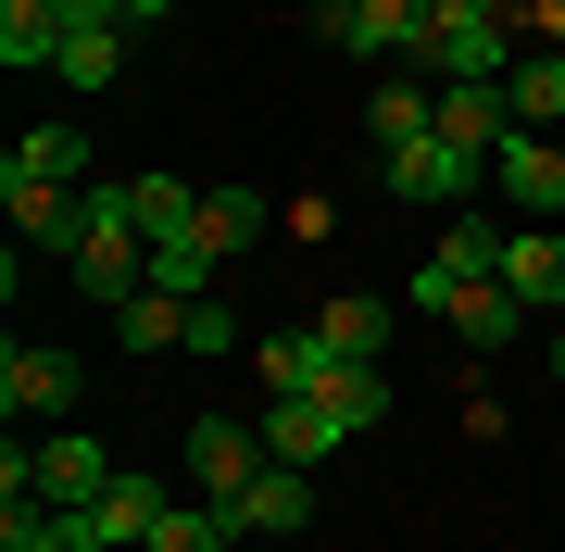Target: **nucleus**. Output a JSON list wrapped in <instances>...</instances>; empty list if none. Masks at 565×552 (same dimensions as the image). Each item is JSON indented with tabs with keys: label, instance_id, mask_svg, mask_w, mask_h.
I'll return each instance as SVG.
<instances>
[{
	"label": "nucleus",
	"instance_id": "12",
	"mask_svg": "<svg viewBox=\"0 0 565 552\" xmlns=\"http://www.w3.org/2000/svg\"><path fill=\"white\" fill-rule=\"evenodd\" d=\"M503 289L527 314H565V226H503Z\"/></svg>",
	"mask_w": 565,
	"mask_h": 552
},
{
	"label": "nucleus",
	"instance_id": "22",
	"mask_svg": "<svg viewBox=\"0 0 565 552\" xmlns=\"http://www.w3.org/2000/svg\"><path fill=\"white\" fill-rule=\"evenodd\" d=\"M214 277H226V264L189 239V226H177V239H151V289H177V302H214Z\"/></svg>",
	"mask_w": 565,
	"mask_h": 552
},
{
	"label": "nucleus",
	"instance_id": "6",
	"mask_svg": "<svg viewBox=\"0 0 565 552\" xmlns=\"http://www.w3.org/2000/svg\"><path fill=\"white\" fill-rule=\"evenodd\" d=\"M25 477H39V502H51V515H88V502H102L126 465H114V452L88 440V427H51L39 452H25Z\"/></svg>",
	"mask_w": 565,
	"mask_h": 552
},
{
	"label": "nucleus",
	"instance_id": "10",
	"mask_svg": "<svg viewBox=\"0 0 565 552\" xmlns=\"http://www.w3.org/2000/svg\"><path fill=\"white\" fill-rule=\"evenodd\" d=\"M427 39H440V0H352V51L364 63H427Z\"/></svg>",
	"mask_w": 565,
	"mask_h": 552
},
{
	"label": "nucleus",
	"instance_id": "11",
	"mask_svg": "<svg viewBox=\"0 0 565 552\" xmlns=\"http://www.w3.org/2000/svg\"><path fill=\"white\" fill-rule=\"evenodd\" d=\"M163 515H177V502H163V490H151V477H139V465H126V477H114V490H102V502H88V515H76V528H88V540H102V552H151V528H163Z\"/></svg>",
	"mask_w": 565,
	"mask_h": 552
},
{
	"label": "nucleus",
	"instance_id": "20",
	"mask_svg": "<svg viewBox=\"0 0 565 552\" xmlns=\"http://www.w3.org/2000/svg\"><path fill=\"white\" fill-rule=\"evenodd\" d=\"M289 402H302V389H289ZM315 402H327V414H340V427L364 440V427L390 414V365H327V377H315Z\"/></svg>",
	"mask_w": 565,
	"mask_h": 552
},
{
	"label": "nucleus",
	"instance_id": "7",
	"mask_svg": "<svg viewBox=\"0 0 565 552\" xmlns=\"http://www.w3.org/2000/svg\"><path fill=\"white\" fill-rule=\"evenodd\" d=\"M490 188L515 202V226H565V151L541 139V126H515V139L490 151Z\"/></svg>",
	"mask_w": 565,
	"mask_h": 552
},
{
	"label": "nucleus",
	"instance_id": "15",
	"mask_svg": "<svg viewBox=\"0 0 565 552\" xmlns=\"http://www.w3.org/2000/svg\"><path fill=\"white\" fill-rule=\"evenodd\" d=\"M340 440H352V427H340V414L315 402V389H302V402H264V452H277V465H302V477H315V465H327Z\"/></svg>",
	"mask_w": 565,
	"mask_h": 552
},
{
	"label": "nucleus",
	"instance_id": "3",
	"mask_svg": "<svg viewBox=\"0 0 565 552\" xmlns=\"http://www.w3.org/2000/svg\"><path fill=\"white\" fill-rule=\"evenodd\" d=\"M478 277H503V226L452 214V226H440V251H427V277H403V302H415V314H452Z\"/></svg>",
	"mask_w": 565,
	"mask_h": 552
},
{
	"label": "nucleus",
	"instance_id": "16",
	"mask_svg": "<svg viewBox=\"0 0 565 552\" xmlns=\"http://www.w3.org/2000/svg\"><path fill=\"white\" fill-rule=\"evenodd\" d=\"M76 101H102V88H126V25H63V63H51Z\"/></svg>",
	"mask_w": 565,
	"mask_h": 552
},
{
	"label": "nucleus",
	"instance_id": "29",
	"mask_svg": "<svg viewBox=\"0 0 565 552\" xmlns=\"http://www.w3.org/2000/svg\"><path fill=\"white\" fill-rule=\"evenodd\" d=\"M163 13H177V0H126V25H163Z\"/></svg>",
	"mask_w": 565,
	"mask_h": 552
},
{
	"label": "nucleus",
	"instance_id": "30",
	"mask_svg": "<svg viewBox=\"0 0 565 552\" xmlns=\"http://www.w3.org/2000/svg\"><path fill=\"white\" fill-rule=\"evenodd\" d=\"M553 377H565V339H553Z\"/></svg>",
	"mask_w": 565,
	"mask_h": 552
},
{
	"label": "nucleus",
	"instance_id": "24",
	"mask_svg": "<svg viewBox=\"0 0 565 552\" xmlns=\"http://www.w3.org/2000/svg\"><path fill=\"white\" fill-rule=\"evenodd\" d=\"M503 88H515V126H553L565 113V51H515Z\"/></svg>",
	"mask_w": 565,
	"mask_h": 552
},
{
	"label": "nucleus",
	"instance_id": "23",
	"mask_svg": "<svg viewBox=\"0 0 565 552\" xmlns=\"http://www.w3.org/2000/svg\"><path fill=\"white\" fill-rule=\"evenodd\" d=\"M252 377H264V402H289V389H315L327 365H315V339H302V327H277V339H252Z\"/></svg>",
	"mask_w": 565,
	"mask_h": 552
},
{
	"label": "nucleus",
	"instance_id": "4",
	"mask_svg": "<svg viewBox=\"0 0 565 552\" xmlns=\"http://www.w3.org/2000/svg\"><path fill=\"white\" fill-rule=\"evenodd\" d=\"M390 327H403V302H377V289H340V302L302 314L315 365H390Z\"/></svg>",
	"mask_w": 565,
	"mask_h": 552
},
{
	"label": "nucleus",
	"instance_id": "17",
	"mask_svg": "<svg viewBox=\"0 0 565 552\" xmlns=\"http://www.w3.org/2000/svg\"><path fill=\"white\" fill-rule=\"evenodd\" d=\"M0 176H25V188H76V176H88V126H25Z\"/></svg>",
	"mask_w": 565,
	"mask_h": 552
},
{
	"label": "nucleus",
	"instance_id": "13",
	"mask_svg": "<svg viewBox=\"0 0 565 552\" xmlns=\"http://www.w3.org/2000/svg\"><path fill=\"white\" fill-rule=\"evenodd\" d=\"M427 126H440V76H415V63H403V76H377V88H364V139H377V151L427 139Z\"/></svg>",
	"mask_w": 565,
	"mask_h": 552
},
{
	"label": "nucleus",
	"instance_id": "21",
	"mask_svg": "<svg viewBox=\"0 0 565 552\" xmlns=\"http://www.w3.org/2000/svg\"><path fill=\"white\" fill-rule=\"evenodd\" d=\"M114 339L126 351H189V302L177 289H139V302H114Z\"/></svg>",
	"mask_w": 565,
	"mask_h": 552
},
{
	"label": "nucleus",
	"instance_id": "25",
	"mask_svg": "<svg viewBox=\"0 0 565 552\" xmlns=\"http://www.w3.org/2000/svg\"><path fill=\"white\" fill-rule=\"evenodd\" d=\"M126 202H139V226H151V239H177V226L202 214V188H189V176H126Z\"/></svg>",
	"mask_w": 565,
	"mask_h": 552
},
{
	"label": "nucleus",
	"instance_id": "27",
	"mask_svg": "<svg viewBox=\"0 0 565 552\" xmlns=\"http://www.w3.org/2000/svg\"><path fill=\"white\" fill-rule=\"evenodd\" d=\"M440 25H503V39H527V0H440Z\"/></svg>",
	"mask_w": 565,
	"mask_h": 552
},
{
	"label": "nucleus",
	"instance_id": "19",
	"mask_svg": "<svg viewBox=\"0 0 565 552\" xmlns=\"http://www.w3.org/2000/svg\"><path fill=\"white\" fill-rule=\"evenodd\" d=\"M440 327H452L465 351H503V339L527 327V302H515V289H503V277H478V289H465V302L440 314Z\"/></svg>",
	"mask_w": 565,
	"mask_h": 552
},
{
	"label": "nucleus",
	"instance_id": "1",
	"mask_svg": "<svg viewBox=\"0 0 565 552\" xmlns=\"http://www.w3.org/2000/svg\"><path fill=\"white\" fill-rule=\"evenodd\" d=\"M63 289H88L102 314L151 289V226H139V202H126V176L88 188V226H76V251H63Z\"/></svg>",
	"mask_w": 565,
	"mask_h": 552
},
{
	"label": "nucleus",
	"instance_id": "5",
	"mask_svg": "<svg viewBox=\"0 0 565 552\" xmlns=\"http://www.w3.org/2000/svg\"><path fill=\"white\" fill-rule=\"evenodd\" d=\"M76 389H88V365L63 339H13L0 351V414H13V427L25 414H76Z\"/></svg>",
	"mask_w": 565,
	"mask_h": 552
},
{
	"label": "nucleus",
	"instance_id": "28",
	"mask_svg": "<svg viewBox=\"0 0 565 552\" xmlns=\"http://www.w3.org/2000/svg\"><path fill=\"white\" fill-rule=\"evenodd\" d=\"M63 25H126V0H51Z\"/></svg>",
	"mask_w": 565,
	"mask_h": 552
},
{
	"label": "nucleus",
	"instance_id": "2",
	"mask_svg": "<svg viewBox=\"0 0 565 552\" xmlns=\"http://www.w3.org/2000/svg\"><path fill=\"white\" fill-rule=\"evenodd\" d=\"M377 176H390V202H478V188H490V151H465V139H440V126H427V139H403V151H377Z\"/></svg>",
	"mask_w": 565,
	"mask_h": 552
},
{
	"label": "nucleus",
	"instance_id": "18",
	"mask_svg": "<svg viewBox=\"0 0 565 552\" xmlns=\"http://www.w3.org/2000/svg\"><path fill=\"white\" fill-rule=\"evenodd\" d=\"M0 63H13V76H51L63 63V13L51 0H0Z\"/></svg>",
	"mask_w": 565,
	"mask_h": 552
},
{
	"label": "nucleus",
	"instance_id": "9",
	"mask_svg": "<svg viewBox=\"0 0 565 552\" xmlns=\"http://www.w3.org/2000/svg\"><path fill=\"white\" fill-rule=\"evenodd\" d=\"M214 515H226L239 540H302V528H315V477H302V465H264L252 490H226Z\"/></svg>",
	"mask_w": 565,
	"mask_h": 552
},
{
	"label": "nucleus",
	"instance_id": "26",
	"mask_svg": "<svg viewBox=\"0 0 565 552\" xmlns=\"http://www.w3.org/2000/svg\"><path fill=\"white\" fill-rule=\"evenodd\" d=\"M226 540H239V528H226L214 502H177V515L151 528V552H226Z\"/></svg>",
	"mask_w": 565,
	"mask_h": 552
},
{
	"label": "nucleus",
	"instance_id": "14",
	"mask_svg": "<svg viewBox=\"0 0 565 552\" xmlns=\"http://www.w3.org/2000/svg\"><path fill=\"white\" fill-rule=\"evenodd\" d=\"M264 226H277V202H264V188H239V176H226V188H202V214H189V239H202L214 264H239V251L264 239Z\"/></svg>",
	"mask_w": 565,
	"mask_h": 552
},
{
	"label": "nucleus",
	"instance_id": "8",
	"mask_svg": "<svg viewBox=\"0 0 565 552\" xmlns=\"http://www.w3.org/2000/svg\"><path fill=\"white\" fill-rule=\"evenodd\" d=\"M264 465H277V452H264V427H239V414H189V477H202V502L252 490Z\"/></svg>",
	"mask_w": 565,
	"mask_h": 552
}]
</instances>
